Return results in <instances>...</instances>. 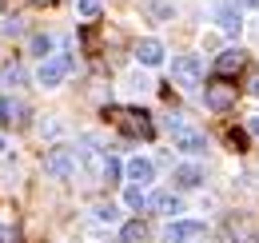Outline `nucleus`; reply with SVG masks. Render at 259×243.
I'll list each match as a JSON object with an SVG mask.
<instances>
[{"label":"nucleus","mask_w":259,"mask_h":243,"mask_svg":"<svg viewBox=\"0 0 259 243\" xmlns=\"http://www.w3.org/2000/svg\"><path fill=\"white\" fill-rule=\"evenodd\" d=\"M32 52H36V56H48V52H52V36H36V40H32Z\"/></svg>","instance_id":"nucleus-19"},{"label":"nucleus","mask_w":259,"mask_h":243,"mask_svg":"<svg viewBox=\"0 0 259 243\" xmlns=\"http://www.w3.org/2000/svg\"><path fill=\"white\" fill-rule=\"evenodd\" d=\"M203 104H207L211 112H227V108L235 104V88H231L227 80H211V84L203 88Z\"/></svg>","instance_id":"nucleus-6"},{"label":"nucleus","mask_w":259,"mask_h":243,"mask_svg":"<svg viewBox=\"0 0 259 243\" xmlns=\"http://www.w3.org/2000/svg\"><path fill=\"white\" fill-rule=\"evenodd\" d=\"M171 80H176L180 88L203 84V60H199V56H176V60H171Z\"/></svg>","instance_id":"nucleus-5"},{"label":"nucleus","mask_w":259,"mask_h":243,"mask_svg":"<svg viewBox=\"0 0 259 243\" xmlns=\"http://www.w3.org/2000/svg\"><path fill=\"white\" fill-rule=\"evenodd\" d=\"M100 8H104V0H76V12H80L84 20H96Z\"/></svg>","instance_id":"nucleus-17"},{"label":"nucleus","mask_w":259,"mask_h":243,"mask_svg":"<svg viewBox=\"0 0 259 243\" xmlns=\"http://www.w3.org/2000/svg\"><path fill=\"white\" fill-rule=\"evenodd\" d=\"M215 24H220V32H224V36H231V40H235V36L243 32V8H239V4H220Z\"/></svg>","instance_id":"nucleus-8"},{"label":"nucleus","mask_w":259,"mask_h":243,"mask_svg":"<svg viewBox=\"0 0 259 243\" xmlns=\"http://www.w3.org/2000/svg\"><path fill=\"white\" fill-rule=\"evenodd\" d=\"M203 235H207L203 219H171L163 231V243H203Z\"/></svg>","instance_id":"nucleus-3"},{"label":"nucleus","mask_w":259,"mask_h":243,"mask_svg":"<svg viewBox=\"0 0 259 243\" xmlns=\"http://www.w3.org/2000/svg\"><path fill=\"white\" fill-rule=\"evenodd\" d=\"M120 239H124V243H144V223H140V219H132V223H124V231H120Z\"/></svg>","instance_id":"nucleus-16"},{"label":"nucleus","mask_w":259,"mask_h":243,"mask_svg":"<svg viewBox=\"0 0 259 243\" xmlns=\"http://www.w3.org/2000/svg\"><path fill=\"white\" fill-rule=\"evenodd\" d=\"M100 176L108 183H120V176H124V164L116 159V155H104V168H100Z\"/></svg>","instance_id":"nucleus-14"},{"label":"nucleus","mask_w":259,"mask_h":243,"mask_svg":"<svg viewBox=\"0 0 259 243\" xmlns=\"http://www.w3.org/2000/svg\"><path fill=\"white\" fill-rule=\"evenodd\" d=\"M0 152H4V136H0Z\"/></svg>","instance_id":"nucleus-25"},{"label":"nucleus","mask_w":259,"mask_h":243,"mask_svg":"<svg viewBox=\"0 0 259 243\" xmlns=\"http://www.w3.org/2000/svg\"><path fill=\"white\" fill-rule=\"evenodd\" d=\"M171 180H176V187H184V191L203 187V168H199V164H180V168L171 172Z\"/></svg>","instance_id":"nucleus-10"},{"label":"nucleus","mask_w":259,"mask_h":243,"mask_svg":"<svg viewBox=\"0 0 259 243\" xmlns=\"http://www.w3.org/2000/svg\"><path fill=\"white\" fill-rule=\"evenodd\" d=\"M247 128H251V136H259V116H255V120H247Z\"/></svg>","instance_id":"nucleus-24"},{"label":"nucleus","mask_w":259,"mask_h":243,"mask_svg":"<svg viewBox=\"0 0 259 243\" xmlns=\"http://www.w3.org/2000/svg\"><path fill=\"white\" fill-rule=\"evenodd\" d=\"M0 36H20V20H0Z\"/></svg>","instance_id":"nucleus-20"},{"label":"nucleus","mask_w":259,"mask_h":243,"mask_svg":"<svg viewBox=\"0 0 259 243\" xmlns=\"http://www.w3.org/2000/svg\"><path fill=\"white\" fill-rule=\"evenodd\" d=\"M72 72V56L68 52H56V56H44L40 68H36V84L40 88H60Z\"/></svg>","instance_id":"nucleus-2"},{"label":"nucleus","mask_w":259,"mask_h":243,"mask_svg":"<svg viewBox=\"0 0 259 243\" xmlns=\"http://www.w3.org/2000/svg\"><path fill=\"white\" fill-rule=\"evenodd\" d=\"M136 60L144 64V68H160V64H163V44H160V40H152V36L140 40V44H136Z\"/></svg>","instance_id":"nucleus-9"},{"label":"nucleus","mask_w":259,"mask_h":243,"mask_svg":"<svg viewBox=\"0 0 259 243\" xmlns=\"http://www.w3.org/2000/svg\"><path fill=\"white\" fill-rule=\"evenodd\" d=\"M92 215H96V223H120V208L116 204H96Z\"/></svg>","instance_id":"nucleus-15"},{"label":"nucleus","mask_w":259,"mask_h":243,"mask_svg":"<svg viewBox=\"0 0 259 243\" xmlns=\"http://www.w3.org/2000/svg\"><path fill=\"white\" fill-rule=\"evenodd\" d=\"M32 4H48V0H32Z\"/></svg>","instance_id":"nucleus-26"},{"label":"nucleus","mask_w":259,"mask_h":243,"mask_svg":"<svg viewBox=\"0 0 259 243\" xmlns=\"http://www.w3.org/2000/svg\"><path fill=\"white\" fill-rule=\"evenodd\" d=\"M243 64H247V56H243L239 48H224L220 60H215V72H220V76H231V72H239Z\"/></svg>","instance_id":"nucleus-12"},{"label":"nucleus","mask_w":259,"mask_h":243,"mask_svg":"<svg viewBox=\"0 0 259 243\" xmlns=\"http://www.w3.org/2000/svg\"><path fill=\"white\" fill-rule=\"evenodd\" d=\"M152 12H156L160 20H171V16H176V4H171V0H152Z\"/></svg>","instance_id":"nucleus-18"},{"label":"nucleus","mask_w":259,"mask_h":243,"mask_svg":"<svg viewBox=\"0 0 259 243\" xmlns=\"http://www.w3.org/2000/svg\"><path fill=\"white\" fill-rule=\"evenodd\" d=\"M239 8H259V0H235Z\"/></svg>","instance_id":"nucleus-23"},{"label":"nucleus","mask_w":259,"mask_h":243,"mask_svg":"<svg viewBox=\"0 0 259 243\" xmlns=\"http://www.w3.org/2000/svg\"><path fill=\"white\" fill-rule=\"evenodd\" d=\"M148 204H152V199L144 195V187H140V183H128V187H124V208H132V212H144Z\"/></svg>","instance_id":"nucleus-13"},{"label":"nucleus","mask_w":259,"mask_h":243,"mask_svg":"<svg viewBox=\"0 0 259 243\" xmlns=\"http://www.w3.org/2000/svg\"><path fill=\"white\" fill-rule=\"evenodd\" d=\"M44 172L52 176V180H72L76 176V148H52V152L44 155Z\"/></svg>","instance_id":"nucleus-4"},{"label":"nucleus","mask_w":259,"mask_h":243,"mask_svg":"<svg viewBox=\"0 0 259 243\" xmlns=\"http://www.w3.org/2000/svg\"><path fill=\"white\" fill-rule=\"evenodd\" d=\"M0 243H16V231L12 227H0Z\"/></svg>","instance_id":"nucleus-21"},{"label":"nucleus","mask_w":259,"mask_h":243,"mask_svg":"<svg viewBox=\"0 0 259 243\" xmlns=\"http://www.w3.org/2000/svg\"><path fill=\"white\" fill-rule=\"evenodd\" d=\"M167 132H171V148H176L180 155H203V152H207L203 132H195L192 124H184L180 116H171V120H167Z\"/></svg>","instance_id":"nucleus-1"},{"label":"nucleus","mask_w":259,"mask_h":243,"mask_svg":"<svg viewBox=\"0 0 259 243\" xmlns=\"http://www.w3.org/2000/svg\"><path fill=\"white\" fill-rule=\"evenodd\" d=\"M152 208L160 215H167V219H176V215L184 212V199H180L176 191H156V195H152Z\"/></svg>","instance_id":"nucleus-11"},{"label":"nucleus","mask_w":259,"mask_h":243,"mask_svg":"<svg viewBox=\"0 0 259 243\" xmlns=\"http://www.w3.org/2000/svg\"><path fill=\"white\" fill-rule=\"evenodd\" d=\"M124 176H128V183H140V187H148V183L156 180V164H152L148 155H132L128 164H124Z\"/></svg>","instance_id":"nucleus-7"},{"label":"nucleus","mask_w":259,"mask_h":243,"mask_svg":"<svg viewBox=\"0 0 259 243\" xmlns=\"http://www.w3.org/2000/svg\"><path fill=\"white\" fill-rule=\"evenodd\" d=\"M247 92H251V96H259V72L251 76V80H247Z\"/></svg>","instance_id":"nucleus-22"}]
</instances>
